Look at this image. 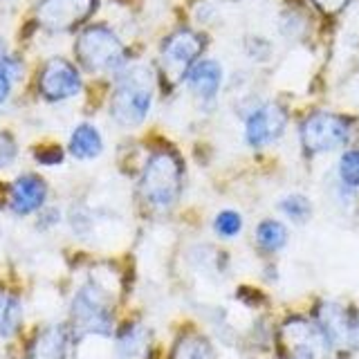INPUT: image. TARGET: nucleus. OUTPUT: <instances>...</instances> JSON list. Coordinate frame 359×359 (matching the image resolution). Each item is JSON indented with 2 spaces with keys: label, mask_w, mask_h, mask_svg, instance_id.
Listing matches in <instances>:
<instances>
[{
  "label": "nucleus",
  "mask_w": 359,
  "mask_h": 359,
  "mask_svg": "<svg viewBox=\"0 0 359 359\" xmlns=\"http://www.w3.org/2000/svg\"><path fill=\"white\" fill-rule=\"evenodd\" d=\"M153 104V72L137 65L123 72L110 101L112 119L121 126L133 128L146 119Z\"/></svg>",
  "instance_id": "nucleus-1"
},
{
  "label": "nucleus",
  "mask_w": 359,
  "mask_h": 359,
  "mask_svg": "<svg viewBox=\"0 0 359 359\" xmlns=\"http://www.w3.org/2000/svg\"><path fill=\"white\" fill-rule=\"evenodd\" d=\"M182 189V164L168 151L153 153L140 180L142 198L155 209L171 207Z\"/></svg>",
  "instance_id": "nucleus-2"
},
{
  "label": "nucleus",
  "mask_w": 359,
  "mask_h": 359,
  "mask_svg": "<svg viewBox=\"0 0 359 359\" xmlns=\"http://www.w3.org/2000/svg\"><path fill=\"white\" fill-rule=\"evenodd\" d=\"M332 341L319 323L287 319L278 330V353L283 359H330Z\"/></svg>",
  "instance_id": "nucleus-3"
},
{
  "label": "nucleus",
  "mask_w": 359,
  "mask_h": 359,
  "mask_svg": "<svg viewBox=\"0 0 359 359\" xmlns=\"http://www.w3.org/2000/svg\"><path fill=\"white\" fill-rule=\"evenodd\" d=\"M76 56L86 70L99 74L121 67L126 52L115 32L104 25H95L83 29L81 36L76 39Z\"/></svg>",
  "instance_id": "nucleus-4"
},
{
  "label": "nucleus",
  "mask_w": 359,
  "mask_h": 359,
  "mask_svg": "<svg viewBox=\"0 0 359 359\" xmlns=\"http://www.w3.org/2000/svg\"><path fill=\"white\" fill-rule=\"evenodd\" d=\"M72 321L83 334H108L112 328L108 292L97 283H86L72 301Z\"/></svg>",
  "instance_id": "nucleus-5"
},
{
  "label": "nucleus",
  "mask_w": 359,
  "mask_h": 359,
  "mask_svg": "<svg viewBox=\"0 0 359 359\" xmlns=\"http://www.w3.org/2000/svg\"><path fill=\"white\" fill-rule=\"evenodd\" d=\"M348 121L332 112H314L301 126V142L308 153H328L348 142Z\"/></svg>",
  "instance_id": "nucleus-6"
},
{
  "label": "nucleus",
  "mask_w": 359,
  "mask_h": 359,
  "mask_svg": "<svg viewBox=\"0 0 359 359\" xmlns=\"http://www.w3.org/2000/svg\"><path fill=\"white\" fill-rule=\"evenodd\" d=\"M200 34L191 29H180L166 39L162 48V72L168 81L177 83L180 79H187L189 70L198 63V56L202 52Z\"/></svg>",
  "instance_id": "nucleus-7"
},
{
  "label": "nucleus",
  "mask_w": 359,
  "mask_h": 359,
  "mask_svg": "<svg viewBox=\"0 0 359 359\" xmlns=\"http://www.w3.org/2000/svg\"><path fill=\"white\" fill-rule=\"evenodd\" d=\"M97 0H41L36 20L48 32H70L93 14Z\"/></svg>",
  "instance_id": "nucleus-8"
},
{
  "label": "nucleus",
  "mask_w": 359,
  "mask_h": 359,
  "mask_svg": "<svg viewBox=\"0 0 359 359\" xmlns=\"http://www.w3.org/2000/svg\"><path fill=\"white\" fill-rule=\"evenodd\" d=\"M39 90L48 101H65L81 90V74L70 61L56 56L45 63L39 79Z\"/></svg>",
  "instance_id": "nucleus-9"
},
{
  "label": "nucleus",
  "mask_w": 359,
  "mask_h": 359,
  "mask_svg": "<svg viewBox=\"0 0 359 359\" xmlns=\"http://www.w3.org/2000/svg\"><path fill=\"white\" fill-rule=\"evenodd\" d=\"M285 123H287V115L283 108L278 104H263L247 117L245 140H247V144L261 149V146L272 144L283 135Z\"/></svg>",
  "instance_id": "nucleus-10"
},
{
  "label": "nucleus",
  "mask_w": 359,
  "mask_h": 359,
  "mask_svg": "<svg viewBox=\"0 0 359 359\" xmlns=\"http://www.w3.org/2000/svg\"><path fill=\"white\" fill-rule=\"evenodd\" d=\"M319 325L332 344L341 348L359 346V314L339 303H323L319 310Z\"/></svg>",
  "instance_id": "nucleus-11"
},
{
  "label": "nucleus",
  "mask_w": 359,
  "mask_h": 359,
  "mask_svg": "<svg viewBox=\"0 0 359 359\" xmlns=\"http://www.w3.org/2000/svg\"><path fill=\"white\" fill-rule=\"evenodd\" d=\"M45 198H48V187L39 175H20L11 184L9 205L11 211L18 213V216H27V213L39 211L43 207Z\"/></svg>",
  "instance_id": "nucleus-12"
},
{
  "label": "nucleus",
  "mask_w": 359,
  "mask_h": 359,
  "mask_svg": "<svg viewBox=\"0 0 359 359\" xmlns=\"http://www.w3.org/2000/svg\"><path fill=\"white\" fill-rule=\"evenodd\" d=\"M187 83L198 99L211 101L222 83V67L216 61H198L187 74Z\"/></svg>",
  "instance_id": "nucleus-13"
},
{
  "label": "nucleus",
  "mask_w": 359,
  "mask_h": 359,
  "mask_svg": "<svg viewBox=\"0 0 359 359\" xmlns=\"http://www.w3.org/2000/svg\"><path fill=\"white\" fill-rule=\"evenodd\" d=\"M67 353V330L63 325L45 328L29 348V359H65Z\"/></svg>",
  "instance_id": "nucleus-14"
},
{
  "label": "nucleus",
  "mask_w": 359,
  "mask_h": 359,
  "mask_svg": "<svg viewBox=\"0 0 359 359\" xmlns=\"http://www.w3.org/2000/svg\"><path fill=\"white\" fill-rule=\"evenodd\" d=\"M101 151H104V142L99 130L93 123H79L70 137V153L76 160H93Z\"/></svg>",
  "instance_id": "nucleus-15"
},
{
  "label": "nucleus",
  "mask_w": 359,
  "mask_h": 359,
  "mask_svg": "<svg viewBox=\"0 0 359 359\" xmlns=\"http://www.w3.org/2000/svg\"><path fill=\"white\" fill-rule=\"evenodd\" d=\"M146 348H149L146 332L140 325H130V328L123 330L119 337L117 353H119V359H142L146 355Z\"/></svg>",
  "instance_id": "nucleus-16"
},
{
  "label": "nucleus",
  "mask_w": 359,
  "mask_h": 359,
  "mask_svg": "<svg viewBox=\"0 0 359 359\" xmlns=\"http://www.w3.org/2000/svg\"><path fill=\"white\" fill-rule=\"evenodd\" d=\"M256 241L265 252H278L287 243V229L276 220H265L258 224Z\"/></svg>",
  "instance_id": "nucleus-17"
},
{
  "label": "nucleus",
  "mask_w": 359,
  "mask_h": 359,
  "mask_svg": "<svg viewBox=\"0 0 359 359\" xmlns=\"http://www.w3.org/2000/svg\"><path fill=\"white\" fill-rule=\"evenodd\" d=\"M20 325V303L16 297L0 292V337H11Z\"/></svg>",
  "instance_id": "nucleus-18"
},
{
  "label": "nucleus",
  "mask_w": 359,
  "mask_h": 359,
  "mask_svg": "<svg viewBox=\"0 0 359 359\" xmlns=\"http://www.w3.org/2000/svg\"><path fill=\"white\" fill-rule=\"evenodd\" d=\"M173 359H213L211 346L207 339L196 334H189L184 339H180L175 351H173Z\"/></svg>",
  "instance_id": "nucleus-19"
},
{
  "label": "nucleus",
  "mask_w": 359,
  "mask_h": 359,
  "mask_svg": "<svg viewBox=\"0 0 359 359\" xmlns=\"http://www.w3.org/2000/svg\"><path fill=\"white\" fill-rule=\"evenodd\" d=\"M280 211H283L292 222L301 224V222H306L312 216V205H310V200L306 196L292 194V196L280 200Z\"/></svg>",
  "instance_id": "nucleus-20"
},
{
  "label": "nucleus",
  "mask_w": 359,
  "mask_h": 359,
  "mask_svg": "<svg viewBox=\"0 0 359 359\" xmlns=\"http://www.w3.org/2000/svg\"><path fill=\"white\" fill-rule=\"evenodd\" d=\"M341 182L348 187H359V151H346L339 160Z\"/></svg>",
  "instance_id": "nucleus-21"
},
{
  "label": "nucleus",
  "mask_w": 359,
  "mask_h": 359,
  "mask_svg": "<svg viewBox=\"0 0 359 359\" xmlns=\"http://www.w3.org/2000/svg\"><path fill=\"white\" fill-rule=\"evenodd\" d=\"M213 227H216V231L220 236H224V238H231V236H236L241 231L243 220H241V216L236 211H222V213H218Z\"/></svg>",
  "instance_id": "nucleus-22"
},
{
  "label": "nucleus",
  "mask_w": 359,
  "mask_h": 359,
  "mask_svg": "<svg viewBox=\"0 0 359 359\" xmlns=\"http://www.w3.org/2000/svg\"><path fill=\"white\" fill-rule=\"evenodd\" d=\"M18 70H20V67H18V63L14 59H9L7 63L0 65V104H3V101L9 97L11 83H14V79L20 74Z\"/></svg>",
  "instance_id": "nucleus-23"
},
{
  "label": "nucleus",
  "mask_w": 359,
  "mask_h": 359,
  "mask_svg": "<svg viewBox=\"0 0 359 359\" xmlns=\"http://www.w3.org/2000/svg\"><path fill=\"white\" fill-rule=\"evenodd\" d=\"M16 153H18V146H16L14 137H11L9 133L0 130V168H5L14 162Z\"/></svg>",
  "instance_id": "nucleus-24"
},
{
  "label": "nucleus",
  "mask_w": 359,
  "mask_h": 359,
  "mask_svg": "<svg viewBox=\"0 0 359 359\" xmlns=\"http://www.w3.org/2000/svg\"><path fill=\"white\" fill-rule=\"evenodd\" d=\"M325 14H339V11L348 5V0H312Z\"/></svg>",
  "instance_id": "nucleus-25"
},
{
  "label": "nucleus",
  "mask_w": 359,
  "mask_h": 359,
  "mask_svg": "<svg viewBox=\"0 0 359 359\" xmlns=\"http://www.w3.org/2000/svg\"><path fill=\"white\" fill-rule=\"evenodd\" d=\"M9 59H11V56L7 54V45H5V41H3V39H0V65L7 63Z\"/></svg>",
  "instance_id": "nucleus-26"
}]
</instances>
